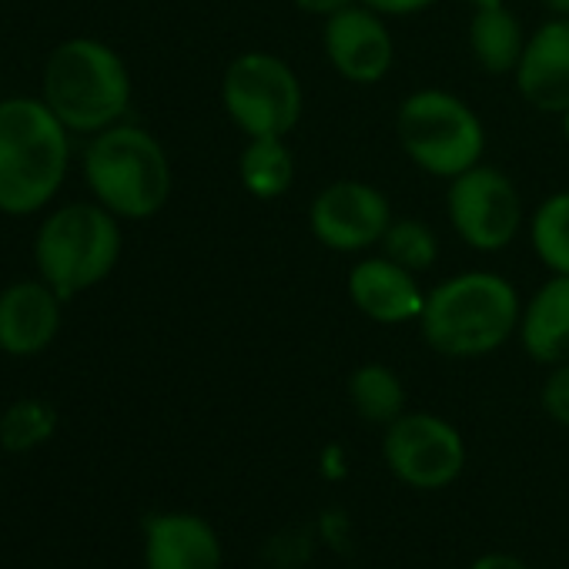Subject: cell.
I'll use <instances>...</instances> for the list:
<instances>
[{
	"mask_svg": "<svg viewBox=\"0 0 569 569\" xmlns=\"http://www.w3.org/2000/svg\"><path fill=\"white\" fill-rule=\"evenodd\" d=\"M68 134L44 98L0 101V211L24 218L54 201L71 164Z\"/></svg>",
	"mask_w": 569,
	"mask_h": 569,
	"instance_id": "cell-1",
	"label": "cell"
},
{
	"mask_svg": "<svg viewBox=\"0 0 569 569\" xmlns=\"http://www.w3.org/2000/svg\"><path fill=\"white\" fill-rule=\"evenodd\" d=\"M41 98L68 131L98 134L124 118L131 104V74L114 48L94 38H71L51 51Z\"/></svg>",
	"mask_w": 569,
	"mask_h": 569,
	"instance_id": "cell-2",
	"label": "cell"
},
{
	"mask_svg": "<svg viewBox=\"0 0 569 569\" xmlns=\"http://www.w3.org/2000/svg\"><path fill=\"white\" fill-rule=\"evenodd\" d=\"M426 342L452 359L496 352L519 322L516 289L489 271H469L442 281L422 309Z\"/></svg>",
	"mask_w": 569,
	"mask_h": 569,
	"instance_id": "cell-3",
	"label": "cell"
},
{
	"mask_svg": "<svg viewBox=\"0 0 569 569\" xmlns=\"http://www.w3.org/2000/svg\"><path fill=\"white\" fill-rule=\"evenodd\" d=\"M84 181L118 218H151L171 194V164L154 134L134 124L98 131L84 151Z\"/></svg>",
	"mask_w": 569,
	"mask_h": 569,
	"instance_id": "cell-4",
	"label": "cell"
},
{
	"mask_svg": "<svg viewBox=\"0 0 569 569\" xmlns=\"http://www.w3.org/2000/svg\"><path fill=\"white\" fill-rule=\"evenodd\" d=\"M121 258V224L98 201H74L51 211L34 234V264L41 281L71 302L101 284Z\"/></svg>",
	"mask_w": 569,
	"mask_h": 569,
	"instance_id": "cell-5",
	"label": "cell"
},
{
	"mask_svg": "<svg viewBox=\"0 0 569 569\" xmlns=\"http://www.w3.org/2000/svg\"><path fill=\"white\" fill-rule=\"evenodd\" d=\"M399 141L406 154L436 178H459L486 151L479 118L446 91H416L399 108Z\"/></svg>",
	"mask_w": 569,
	"mask_h": 569,
	"instance_id": "cell-6",
	"label": "cell"
},
{
	"mask_svg": "<svg viewBox=\"0 0 569 569\" xmlns=\"http://www.w3.org/2000/svg\"><path fill=\"white\" fill-rule=\"evenodd\" d=\"M221 98L224 111L248 138H284L302 118V84L296 71L261 51L231 61Z\"/></svg>",
	"mask_w": 569,
	"mask_h": 569,
	"instance_id": "cell-7",
	"label": "cell"
},
{
	"mask_svg": "<svg viewBox=\"0 0 569 569\" xmlns=\"http://www.w3.org/2000/svg\"><path fill=\"white\" fill-rule=\"evenodd\" d=\"M392 476L412 489H442L466 466V442L456 426L429 412H402L382 442Z\"/></svg>",
	"mask_w": 569,
	"mask_h": 569,
	"instance_id": "cell-8",
	"label": "cell"
},
{
	"mask_svg": "<svg viewBox=\"0 0 569 569\" xmlns=\"http://www.w3.org/2000/svg\"><path fill=\"white\" fill-rule=\"evenodd\" d=\"M449 218L472 248L499 251L519 228V194L502 171L476 164L452 178Z\"/></svg>",
	"mask_w": 569,
	"mask_h": 569,
	"instance_id": "cell-9",
	"label": "cell"
},
{
	"mask_svg": "<svg viewBox=\"0 0 569 569\" xmlns=\"http://www.w3.org/2000/svg\"><path fill=\"white\" fill-rule=\"evenodd\" d=\"M312 231L326 248L362 251L389 231V201L362 181H336L312 201Z\"/></svg>",
	"mask_w": 569,
	"mask_h": 569,
	"instance_id": "cell-10",
	"label": "cell"
},
{
	"mask_svg": "<svg viewBox=\"0 0 569 569\" xmlns=\"http://www.w3.org/2000/svg\"><path fill=\"white\" fill-rule=\"evenodd\" d=\"M64 299L48 281H14L0 292V352L14 359L41 356L61 329Z\"/></svg>",
	"mask_w": 569,
	"mask_h": 569,
	"instance_id": "cell-11",
	"label": "cell"
},
{
	"mask_svg": "<svg viewBox=\"0 0 569 569\" xmlns=\"http://www.w3.org/2000/svg\"><path fill=\"white\" fill-rule=\"evenodd\" d=\"M326 51L336 71L356 84H372L392 68V38L372 8H346L326 24Z\"/></svg>",
	"mask_w": 569,
	"mask_h": 569,
	"instance_id": "cell-12",
	"label": "cell"
},
{
	"mask_svg": "<svg viewBox=\"0 0 569 569\" xmlns=\"http://www.w3.org/2000/svg\"><path fill=\"white\" fill-rule=\"evenodd\" d=\"M148 569H221V539L194 512H158L144 522Z\"/></svg>",
	"mask_w": 569,
	"mask_h": 569,
	"instance_id": "cell-13",
	"label": "cell"
},
{
	"mask_svg": "<svg viewBox=\"0 0 569 569\" xmlns=\"http://www.w3.org/2000/svg\"><path fill=\"white\" fill-rule=\"evenodd\" d=\"M522 98L539 111H569V21H552L526 41L516 68Z\"/></svg>",
	"mask_w": 569,
	"mask_h": 569,
	"instance_id": "cell-14",
	"label": "cell"
},
{
	"mask_svg": "<svg viewBox=\"0 0 569 569\" xmlns=\"http://www.w3.org/2000/svg\"><path fill=\"white\" fill-rule=\"evenodd\" d=\"M349 296L369 319L386 326L422 319L426 309V296L419 292L412 271L396 264L392 258H369L356 264L349 278Z\"/></svg>",
	"mask_w": 569,
	"mask_h": 569,
	"instance_id": "cell-15",
	"label": "cell"
},
{
	"mask_svg": "<svg viewBox=\"0 0 569 569\" xmlns=\"http://www.w3.org/2000/svg\"><path fill=\"white\" fill-rule=\"evenodd\" d=\"M519 332L529 359L546 366L569 362V274H556L542 284L522 316Z\"/></svg>",
	"mask_w": 569,
	"mask_h": 569,
	"instance_id": "cell-16",
	"label": "cell"
},
{
	"mask_svg": "<svg viewBox=\"0 0 569 569\" xmlns=\"http://www.w3.org/2000/svg\"><path fill=\"white\" fill-rule=\"evenodd\" d=\"M469 44L476 61L489 71V74H509L519 68V58L526 51L519 21L502 8H476L472 28H469Z\"/></svg>",
	"mask_w": 569,
	"mask_h": 569,
	"instance_id": "cell-17",
	"label": "cell"
},
{
	"mask_svg": "<svg viewBox=\"0 0 569 569\" xmlns=\"http://www.w3.org/2000/svg\"><path fill=\"white\" fill-rule=\"evenodd\" d=\"M238 171L244 188L254 198H281L292 188L296 178V161L292 151L284 148L281 138H251L248 148L238 158Z\"/></svg>",
	"mask_w": 569,
	"mask_h": 569,
	"instance_id": "cell-18",
	"label": "cell"
},
{
	"mask_svg": "<svg viewBox=\"0 0 569 569\" xmlns=\"http://www.w3.org/2000/svg\"><path fill=\"white\" fill-rule=\"evenodd\" d=\"M349 396L356 412L372 426H392L406 412V389L386 366H362L349 379Z\"/></svg>",
	"mask_w": 569,
	"mask_h": 569,
	"instance_id": "cell-19",
	"label": "cell"
},
{
	"mask_svg": "<svg viewBox=\"0 0 569 569\" xmlns=\"http://www.w3.org/2000/svg\"><path fill=\"white\" fill-rule=\"evenodd\" d=\"M58 429V409L44 399H18L0 416V446L11 452H31L44 446Z\"/></svg>",
	"mask_w": 569,
	"mask_h": 569,
	"instance_id": "cell-20",
	"label": "cell"
},
{
	"mask_svg": "<svg viewBox=\"0 0 569 569\" xmlns=\"http://www.w3.org/2000/svg\"><path fill=\"white\" fill-rule=\"evenodd\" d=\"M532 248L556 274H569V191L546 198L532 214Z\"/></svg>",
	"mask_w": 569,
	"mask_h": 569,
	"instance_id": "cell-21",
	"label": "cell"
},
{
	"mask_svg": "<svg viewBox=\"0 0 569 569\" xmlns=\"http://www.w3.org/2000/svg\"><path fill=\"white\" fill-rule=\"evenodd\" d=\"M382 241H386V258H392L396 264H402L409 271L429 268L436 261V254H439L436 234L429 231V224H422L416 218H406V221L389 224V231L382 234Z\"/></svg>",
	"mask_w": 569,
	"mask_h": 569,
	"instance_id": "cell-22",
	"label": "cell"
},
{
	"mask_svg": "<svg viewBox=\"0 0 569 569\" xmlns=\"http://www.w3.org/2000/svg\"><path fill=\"white\" fill-rule=\"evenodd\" d=\"M542 409L559 422L569 426V362H559V369L542 386Z\"/></svg>",
	"mask_w": 569,
	"mask_h": 569,
	"instance_id": "cell-23",
	"label": "cell"
},
{
	"mask_svg": "<svg viewBox=\"0 0 569 569\" xmlns=\"http://www.w3.org/2000/svg\"><path fill=\"white\" fill-rule=\"evenodd\" d=\"M362 4L372 8L376 14H416L436 4V0H362Z\"/></svg>",
	"mask_w": 569,
	"mask_h": 569,
	"instance_id": "cell-24",
	"label": "cell"
},
{
	"mask_svg": "<svg viewBox=\"0 0 569 569\" xmlns=\"http://www.w3.org/2000/svg\"><path fill=\"white\" fill-rule=\"evenodd\" d=\"M296 4H299V11H306V14L336 18V14H342L346 8H352L356 0H296Z\"/></svg>",
	"mask_w": 569,
	"mask_h": 569,
	"instance_id": "cell-25",
	"label": "cell"
},
{
	"mask_svg": "<svg viewBox=\"0 0 569 569\" xmlns=\"http://www.w3.org/2000/svg\"><path fill=\"white\" fill-rule=\"evenodd\" d=\"M469 569H529L522 559H516V556H509V552H486V556H479Z\"/></svg>",
	"mask_w": 569,
	"mask_h": 569,
	"instance_id": "cell-26",
	"label": "cell"
},
{
	"mask_svg": "<svg viewBox=\"0 0 569 569\" xmlns=\"http://www.w3.org/2000/svg\"><path fill=\"white\" fill-rule=\"evenodd\" d=\"M542 4H546L549 11H556V14L569 18V0H542Z\"/></svg>",
	"mask_w": 569,
	"mask_h": 569,
	"instance_id": "cell-27",
	"label": "cell"
},
{
	"mask_svg": "<svg viewBox=\"0 0 569 569\" xmlns=\"http://www.w3.org/2000/svg\"><path fill=\"white\" fill-rule=\"evenodd\" d=\"M469 4H476V8H492V4H502V0H469Z\"/></svg>",
	"mask_w": 569,
	"mask_h": 569,
	"instance_id": "cell-28",
	"label": "cell"
},
{
	"mask_svg": "<svg viewBox=\"0 0 569 569\" xmlns=\"http://www.w3.org/2000/svg\"><path fill=\"white\" fill-rule=\"evenodd\" d=\"M566 134H569V111H566Z\"/></svg>",
	"mask_w": 569,
	"mask_h": 569,
	"instance_id": "cell-29",
	"label": "cell"
}]
</instances>
